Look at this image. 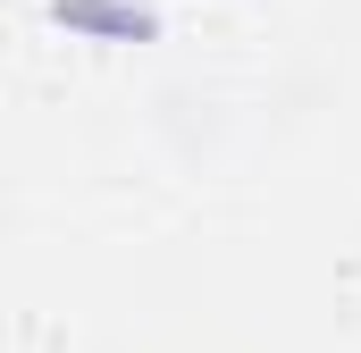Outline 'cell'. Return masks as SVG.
Here are the masks:
<instances>
[{
	"label": "cell",
	"instance_id": "obj_1",
	"mask_svg": "<svg viewBox=\"0 0 361 353\" xmlns=\"http://www.w3.org/2000/svg\"><path fill=\"white\" fill-rule=\"evenodd\" d=\"M51 17H68V25H101V34H152L143 8H109V0H51Z\"/></svg>",
	"mask_w": 361,
	"mask_h": 353
}]
</instances>
